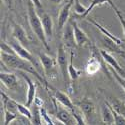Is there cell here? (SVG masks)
Here are the masks:
<instances>
[{
	"mask_svg": "<svg viewBox=\"0 0 125 125\" xmlns=\"http://www.w3.org/2000/svg\"><path fill=\"white\" fill-rule=\"evenodd\" d=\"M1 61L9 68L16 69L18 71H25L27 73L34 74L39 81L46 84L45 78L42 75L39 74L38 70L31 62H29V61H27L21 57H19L17 55L8 54V53H5V52H1Z\"/></svg>",
	"mask_w": 125,
	"mask_h": 125,
	"instance_id": "obj_1",
	"label": "cell"
},
{
	"mask_svg": "<svg viewBox=\"0 0 125 125\" xmlns=\"http://www.w3.org/2000/svg\"><path fill=\"white\" fill-rule=\"evenodd\" d=\"M35 5L29 0L27 3V17H28V22L29 25L32 29L33 33L36 35V37L39 39V41L43 44V46L49 50L50 47L48 45V40L47 37L45 35L44 29H43V25H42V21H41V18L38 16L36 9H35Z\"/></svg>",
	"mask_w": 125,
	"mask_h": 125,
	"instance_id": "obj_2",
	"label": "cell"
},
{
	"mask_svg": "<svg viewBox=\"0 0 125 125\" xmlns=\"http://www.w3.org/2000/svg\"><path fill=\"white\" fill-rule=\"evenodd\" d=\"M8 43L12 46V48L14 49V51H15V53H16L17 56H19V57H21V58H23V59H25V60L31 62V63H32V64L36 67V69L39 71L40 68H39V65H38V63H37L36 59L34 58V56L30 53V51H29L23 44H21L20 42H18L16 39H10V40L8 41Z\"/></svg>",
	"mask_w": 125,
	"mask_h": 125,
	"instance_id": "obj_3",
	"label": "cell"
},
{
	"mask_svg": "<svg viewBox=\"0 0 125 125\" xmlns=\"http://www.w3.org/2000/svg\"><path fill=\"white\" fill-rule=\"evenodd\" d=\"M19 73L22 76V78L25 80L26 84L28 86L27 93H26V103H25V105L30 107L34 103V100L36 98V84H35V82H33V80L26 74L25 71H19Z\"/></svg>",
	"mask_w": 125,
	"mask_h": 125,
	"instance_id": "obj_4",
	"label": "cell"
},
{
	"mask_svg": "<svg viewBox=\"0 0 125 125\" xmlns=\"http://www.w3.org/2000/svg\"><path fill=\"white\" fill-rule=\"evenodd\" d=\"M57 64L60 68V71L63 76L64 81H67V78L69 77L68 75V62H67V56H66V52H65V48H64V44L62 43L59 45L58 49H57Z\"/></svg>",
	"mask_w": 125,
	"mask_h": 125,
	"instance_id": "obj_5",
	"label": "cell"
},
{
	"mask_svg": "<svg viewBox=\"0 0 125 125\" xmlns=\"http://www.w3.org/2000/svg\"><path fill=\"white\" fill-rule=\"evenodd\" d=\"M55 108H56V118L63 123V125H66V124H77L76 123V120L75 118L72 115L71 111L64 107L63 105H57L55 103Z\"/></svg>",
	"mask_w": 125,
	"mask_h": 125,
	"instance_id": "obj_6",
	"label": "cell"
},
{
	"mask_svg": "<svg viewBox=\"0 0 125 125\" xmlns=\"http://www.w3.org/2000/svg\"><path fill=\"white\" fill-rule=\"evenodd\" d=\"M75 0H68V1L63 5V7L61 8L58 18H57V25H58V30H63L64 26L68 22V19L70 16V10L72 5H74Z\"/></svg>",
	"mask_w": 125,
	"mask_h": 125,
	"instance_id": "obj_7",
	"label": "cell"
},
{
	"mask_svg": "<svg viewBox=\"0 0 125 125\" xmlns=\"http://www.w3.org/2000/svg\"><path fill=\"white\" fill-rule=\"evenodd\" d=\"M99 53H100V55H101V57H102V59L106 62V63L112 68V69H114L115 71H117L118 73L121 75V76H125V71H124V69L120 66V64L117 62V60L115 59V57H114L112 54H110L108 51H106V50H104V49H101V50H99Z\"/></svg>",
	"mask_w": 125,
	"mask_h": 125,
	"instance_id": "obj_8",
	"label": "cell"
},
{
	"mask_svg": "<svg viewBox=\"0 0 125 125\" xmlns=\"http://www.w3.org/2000/svg\"><path fill=\"white\" fill-rule=\"evenodd\" d=\"M71 24L73 26V30H74V37H75V41H76V45L78 47H82L86 44L90 45L91 41L89 39V37L87 36V34L83 31L78 25L77 23L74 21V20H71Z\"/></svg>",
	"mask_w": 125,
	"mask_h": 125,
	"instance_id": "obj_9",
	"label": "cell"
},
{
	"mask_svg": "<svg viewBox=\"0 0 125 125\" xmlns=\"http://www.w3.org/2000/svg\"><path fill=\"white\" fill-rule=\"evenodd\" d=\"M62 39H63V44L66 45L67 47H75L76 45V41L74 37V30L73 26H72L71 22H67L66 25L63 28V33H62Z\"/></svg>",
	"mask_w": 125,
	"mask_h": 125,
	"instance_id": "obj_10",
	"label": "cell"
},
{
	"mask_svg": "<svg viewBox=\"0 0 125 125\" xmlns=\"http://www.w3.org/2000/svg\"><path fill=\"white\" fill-rule=\"evenodd\" d=\"M0 79H1V82L3 83V85L6 86L8 89L16 90L19 86L17 76L14 73H11V72L1 71V73H0Z\"/></svg>",
	"mask_w": 125,
	"mask_h": 125,
	"instance_id": "obj_11",
	"label": "cell"
},
{
	"mask_svg": "<svg viewBox=\"0 0 125 125\" xmlns=\"http://www.w3.org/2000/svg\"><path fill=\"white\" fill-rule=\"evenodd\" d=\"M12 36L14 39H16L18 42L23 44L24 46L29 43V39H28V36L26 34V31L20 24L13 23V25H12Z\"/></svg>",
	"mask_w": 125,
	"mask_h": 125,
	"instance_id": "obj_12",
	"label": "cell"
},
{
	"mask_svg": "<svg viewBox=\"0 0 125 125\" xmlns=\"http://www.w3.org/2000/svg\"><path fill=\"white\" fill-rule=\"evenodd\" d=\"M54 99L59 102L61 105H63L64 107L68 108L70 111H73L76 109L75 105L73 104V102L71 101L70 97L66 94V93L62 92L60 90H54Z\"/></svg>",
	"mask_w": 125,
	"mask_h": 125,
	"instance_id": "obj_13",
	"label": "cell"
},
{
	"mask_svg": "<svg viewBox=\"0 0 125 125\" xmlns=\"http://www.w3.org/2000/svg\"><path fill=\"white\" fill-rule=\"evenodd\" d=\"M40 18H41V21H42L45 35L47 37V40L49 41L52 39V36H53V20H52V17L49 14L45 12L42 13Z\"/></svg>",
	"mask_w": 125,
	"mask_h": 125,
	"instance_id": "obj_14",
	"label": "cell"
},
{
	"mask_svg": "<svg viewBox=\"0 0 125 125\" xmlns=\"http://www.w3.org/2000/svg\"><path fill=\"white\" fill-rule=\"evenodd\" d=\"M86 20H87V21L89 22V23H91V24H93V25H94L96 28H98L100 31H101V33L104 35V36H106V37H108L109 39H111L112 41H114V42H115L117 45H121L123 42H122V40L120 39V38H118L117 36H115V35H113L111 32H110V31H108L105 27H104V26H102L100 23H98L97 21H95V20L94 19H92V18H90V17H86Z\"/></svg>",
	"mask_w": 125,
	"mask_h": 125,
	"instance_id": "obj_15",
	"label": "cell"
},
{
	"mask_svg": "<svg viewBox=\"0 0 125 125\" xmlns=\"http://www.w3.org/2000/svg\"><path fill=\"white\" fill-rule=\"evenodd\" d=\"M39 60L41 62V65L43 67L44 73L48 75L54 67V64H55L54 59L46 53H39Z\"/></svg>",
	"mask_w": 125,
	"mask_h": 125,
	"instance_id": "obj_16",
	"label": "cell"
},
{
	"mask_svg": "<svg viewBox=\"0 0 125 125\" xmlns=\"http://www.w3.org/2000/svg\"><path fill=\"white\" fill-rule=\"evenodd\" d=\"M78 107L82 111L83 115L85 116L86 120H88L94 114V104L88 99H83L78 103Z\"/></svg>",
	"mask_w": 125,
	"mask_h": 125,
	"instance_id": "obj_17",
	"label": "cell"
},
{
	"mask_svg": "<svg viewBox=\"0 0 125 125\" xmlns=\"http://www.w3.org/2000/svg\"><path fill=\"white\" fill-rule=\"evenodd\" d=\"M100 67H101V64H100L99 60L96 57L92 56V57L89 58L88 62L86 63L85 71H86V73L88 75H94L100 70Z\"/></svg>",
	"mask_w": 125,
	"mask_h": 125,
	"instance_id": "obj_18",
	"label": "cell"
},
{
	"mask_svg": "<svg viewBox=\"0 0 125 125\" xmlns=\"http://www.w3.org/2000/svg\"><path fill=\"white\" fill-rule=\"evenodd\" d=\"M101 117L104 123L106 124H114V116L112 109L108 102H105V104L101 107Z\"/></svg>",
	"mask_w": 125,
	"mask_h": 125,
	"instance_id": "obj_19",
	"label": "cell"
},
{
	"mask_svg": "<svg viewBox=\"0 0 125 125\" xmlns=\"http://www.w3.org/2000/svg\"><path fill=\"white\" fill-rule=\"evenodd\" d=\"M104 3H107V4H109L111 7L113 6V5H115L113 3V1L112 0H91V2H90V4H89V6L87 7V10H86V12L83 14L81 17H79V18H86L89 14H90V12L92 11L93 9H94L96 6H100V5H102V4H104Z\"/></svg>",
	"mask_w": 125,
	"mask_h": 125,
	"instance_id": "obj_20",
	"label": "cell"
},
{
	"mask_svg": "<svg viewBox=\"0 0 125 125\" xmlns=\"http://www.w3.org/2000/svg\"><path fill=\"white\" fill-rule=\"evenodd\" d=\"M73 51L70 52V61H69V65H68V75H69V78L72 80V81H76L79 76H80V71L75 68V66L73 65Z\"/></svg>",
	"mask_w": 125,
	"mask_h": 125,
	"instance_id": "obj_21",
	"label": "cell"
},
{
	"mask_svg": "<svg viewBox=\"0 0 125 125\" xmlns=\"http://www.w3.org/2000/svg\"><path fill=\"white\" fill-rule=\"evenodd\" d=\"M34 106L32 109V117H31V124H42V117H41V113H40V106H38L37 104L33 103Z\"/></svg>",
	"mask_w": 125,
	"mask_h": 125,
	"instance_id": "obj_22",
	"label": "cell"
},
{
	"mask_svg": "<svg viewBox=\"0 0 125 125\" xmlns=\"http://www.w3.org/2000/svg\"><path fill=\"white\" fill-rule=\"evenodd\" d=\"M16 109L19 112L20 115H22L23 117L31 120V117H32V111L29 109L28 106L23 105V104H21V103L16 102Z\"/></svg>",
	"mask_w": 125,
	"mask_h": 125,
	"instance_id": "obj_23",
	"label": "cell"
},
{
	"mask_svg": "<svg viewBox=\"0 0 125 125\" xmlns=\"http://www.w3.org/2000/svg\"><path fill=\"white\" fill-rule=\"evenodd\" d=\"M110 105L115 111H117L118 113H120V114H122V115L125 116V103L124 102L120 101L117 98H114Z\"/></svg>",
	"mask_w": 125,
	"mask_h": 125,
	"instance_id": "obj_24",
	"label": "cell"
},
{
	"mask_svg": "<svg viewBox=\"0 0 125 125\" xmlns=\"http://www.w3.org/2000/svg\"><path fill=\"white\" fill-rule=\"evenodd\" d=\"M3 109H4V123L3 124H5V125L10 124L15 119H17V114L14 113L12 110H10L9 108L4 107V106H3Z\"/></svg>",
	"mask_w": 125,
	"mask_h": 125,
	"instance_id": "obj_25",
	"label": "cell"
},
{
	"mask_svg": "<svg viewBox=\"0 0 125 125\" xmlns=\"http://www.w3.org/2000/svg\"><path fill=\"white\" fill-rule=\"evenodd\" d=\"M86 10H87V7L81 5L79 0H75L74 1V13L76 14L77 17H81L86 12Z\"/></svg>",
	"mask_w": 125,
	"mask_h": 125,
	"instance_id": "obj_26",
	"label": "cell"
},
{
	"mask_svg": "<svg viewBox=\"0 0 125 125\" xmlns=\"http://www.w3.org/2000/svg\"><path fill=\"white\" fill-rule=\"evenodd\" d=\"M109 105H110V103H109ZM110 107H111V105H110ZM111 109H112L113 116H114V124H116V125H125V116L122 115V114H120V113H118L117 111H115L112 107H111Z\"/></svg>",
	"mask_w": 125,
	"mask_h": 125,
	"instance_id": "obj_27",
	"label": "cell"
},
{
	"mask_svg": "<svg viewBox=\"0 0 125 125\" xmlns=\"http://www.w3.org/2000/svg\"><path fill=\"white\" fill-rule=\"evenodd\" d=\"M40 113H41V117H42V120L45 122V124H48V125H54L55 122L51 119L50 115L48 114L47 110L45 108H43L42 106L40 107Z\"/></svg>",
	"mask_w": 125,
	"mask_h": 125,
	"instance_id": "obj_28",
	"label": "cell"
},
{
	"mask_svg": "<svg viewBox=\"0 0 125 125\" xmlns=\"http://www.w3.org/2000/svg\"><path fill=\"white\" fill-rule=\"evenodd\" d=\"M0 48H1V52H5V53H8V54H14V55H16L14 49L12 48V46L10 45L8 42L6 43L5 41H1Z\"/></svg>",
	"mask_w": 125,
	"mask_h": 125,
	"instance_id": "obj_29",
	"label": "cell"
},
{
	"mask_svg": "<svg viewBox=\"0 0 125 125\" xmlns=\"http://www.w3.org/2000/svg\"><path fill=\"white\" fill-rule=\"evenodd\" d=\"M112 69V68H111ZM112 75H113V77L116 79V81L118 82V84L123 88V90L125 91V77H123V76H121L117 71H115L114 69H112Z\"/></svg>",
	"mask_w": 125,
	"mask_h": 125,
	"instance_id": "obj_30",
	"label": "cell"
},
{
	"mask_svg": "<svg viewBox=\"0 0 125 125\" xmlns=\"http://www.w3.org/2000/svg\"><path fill=\"white\" fill-rule=\"evenodd\" d=\"M111 8L114 10V11H115V13H116V15L118 17V20H119V22H120V24H121V26L123 28V33H124V37H125V18L122 16V14L120 13L119 9L116 7V5H113Z\"/></svg>",
	"mask_w": 125,
	"mask_h": 125,
	"instance_id": "obj_31",
	"label": "cell"
},
{
	"mask_svg": "<svg viewBox=\"0 0 125 125\" xmlns=\"http://www.w3.org/2000/svg\"><path fill=\"white\" fill-rule=\"evenodd\" d=\"M30 1L35 5V7H36L37 9H42V4H41L40 0H30Z\"/></svg>",
	"mask_w": 125,
	"mask_h": 125,
	"instance_id": "obj_32",
	"label": "cell"
},
{
	"mask_svg": "<svg viewBox=\"0 0 125 125\" xmlns=\"http://www.w3.org/2000/svg\"><path fill=\"white\" fill-rule=\"evenodd\" d=\"M34 103H35V104H37V105H38V106H40V107L43 105V101H41V99H40V98H38V97H36V98H35Z\"/></svg>",
	"mask_w": 125,
	"mask_h": 125,
	"instance_id": "obj_33",
	"label": "cell"
},
{
	"mask_svg": "<svg viewBox=\"0 0 125 125\" xmlns=\"http://www.w3.org/2000/svg\"><path fill=\"white\" fill-rule=\"evenodd\" d=\"M49 1L51 3H53V4H60V3H62L63 0H49Z\"/></svg>",
	"mask_w": 125,
	"mask_h": 125,
	"instance_id": "obj_34",
	"label": "cell"
},
{
	"mask_svg": "<svg viewBox=\"0 0 125 125\" xmlns=\"http://www.w3.org/2000/svg\"><path fill=\"white\" fill-rule=\"evenodd\" d=\"M3 1H4L6 4H8V5H9V4L11 5V1H12V0H3Z\"/></svg>",
	"mask_w": 125,
	"mask_h": 125,
	"instance_id": "obj_35",
	"label": "cell"
},
{
	"mask_svg": "<svg viewBox=\"0 0 125 125\" xmlns=\"http://www.w3.org/2000/svg\"><path fill=\"white\" fill-rule=\"evenodd\" d=\"M17 1L20 3V4H22V2H23V0H17Z\"/></svg>",
	"mask_w": 125,
	"mask_h": 125,
	"instance_id": "obj_36",
	"label": "cell"
}]
</instances>
